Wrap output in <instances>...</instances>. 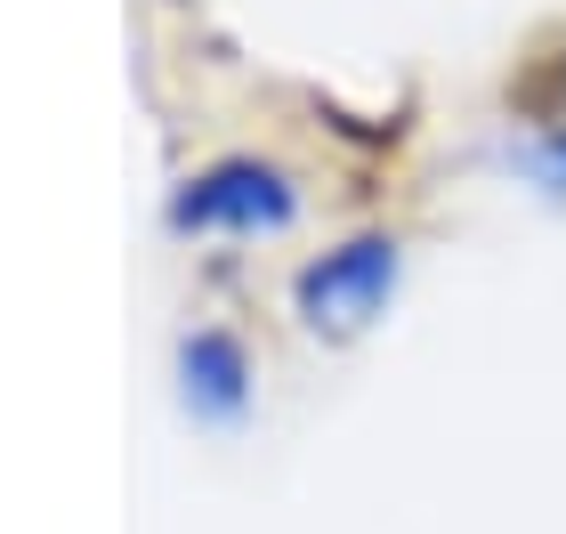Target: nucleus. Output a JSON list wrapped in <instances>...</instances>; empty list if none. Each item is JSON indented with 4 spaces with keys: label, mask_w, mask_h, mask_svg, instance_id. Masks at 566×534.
I'll use <instances>...</instances> for the list:
<instances>
[{
    "label": "nucleus",
    "mask_w": 566,
    "mask_h": 534,
    "mask_svg": "<svg viewBox=\"0 0 566 534\" xmlns=\"http://www.w3.org/2000/svg\"><path fill=\"white\" fill-rule=\"evenodd\" d=\"M397 268H405V243L397 235H380V227H365V235H348V243H332L324 260H307L292 275V300H300V324L307 333H365V324L389 308V292H397Z\"/></svg>",
    "instance_id": "nucleus-1"
},
{
    "label": "nucleus",
    "mask_w": 566,
    "mask_h": 534,
    "mask_svg": "<svg viewBox=\"0 0 566 534\" xmlns=\"http://www.w3.org/2000/svg\"><path fill=\"white\" fill-rule=\"evenodd\" d=\"M292 219H300L292 170H275L260 155H219L170 195V227H202V235H275Z\"/></svg>",
    "instance_id": "nucleus-2"
},
{
    "label": "nucleus",
    "mask_w": 566,
    "mask_h": 534,
    "mask_svg": "<svg viewBox=\"0 0 566 534\" xmlns=\"http://www.w3.org/2000/svg\"><path fill=\"white\" fill-rule=\"evenodd\" d=\"M178 373H187V405L195 413H211V421H235L243 413V397H251V356L235 333H202L178 348Z\"/></svg>",
    "instance_id": "nucleus-3"
},
{
    "label": "nucleus",
    "mask_w": 566,
    "mask_h": 534,
    "mask_svg": "<svg viewBox=\"0 0 566 534\" xmlns=\"http://www.w3.org/2000/svg\"><path fill=\"white\" fill-rule=\"evenodd\" d=\"M518 163H526V178L543 195H566V122H543V138H534Z\"/></svg>",
    "instance_id": "nucleus-4"
}]
</instances>
